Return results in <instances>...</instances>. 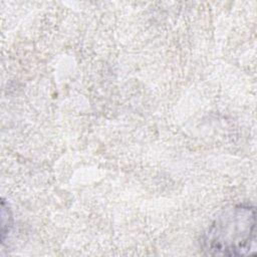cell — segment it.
<instances>
[{
  "label": "cell",
  "mask_w": 257,
  "mask_h": 257,
  "mask_svg": "<svg viewBox=\"0 0 257 257\" xmlns=\"http://www.w3.org/2000/svg\"><path fill=\"white\" fill-rule=\"evenodd\" d=\"M255 208L250 204L232 205L211 222L201 237L207 255L247 256L255 254Z\"/></svg>",
  "instance_id": "6da1fadb"
}]
</instances>
